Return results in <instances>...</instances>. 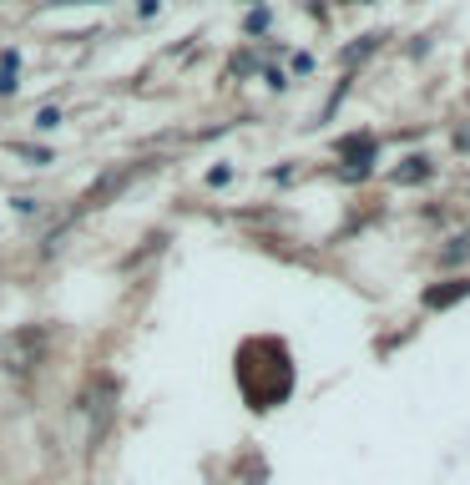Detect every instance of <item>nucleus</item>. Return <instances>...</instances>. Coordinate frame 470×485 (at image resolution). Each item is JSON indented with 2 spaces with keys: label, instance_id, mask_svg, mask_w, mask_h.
Here are the masks:
<instances>
[{
  "label": "nucleus",
  "instance_id": "2",
  "mask_svg": "<svg viewBox=\"0 0 470 485\" xmlns=\"http://www.w3.org/2000/svg\"><path fill=\"white\" fill-rule=\"evenodd\" d=\"M430 173V157H405V167H394V182H425Z\"/></svg>",
  "mask_w": 470,
  "mask_h": 485
},
{
  "label": "nucleus",
  "instance_id": "3",
  "mask_svg": "<svg viewBox=\"0 0 470 485\" xmlns=\"http://www.w3.org/2000/svg\"><path fill=\"white\" fill-rule=\"evenodd\" d=\"M460 258H470V233H460V238L450 243V248L440 253V263H460Z\"/></svg>",
  "mask_w": 470,
  "mask_h": 485
},
{
  "label": "nucleus",
  "instance_id": "4",
  "mask_svg": "<svg viewBox=\"0 0 470 485\" xmlns=\"http://www.w3.org/2000/svg\"><path fill=\"white\" fill-rule=\"evenodd\" d=\"M379 41H385V36H364L360 46H349V51H344V61H349V66H354V61H364V56H369V51H375Z\"/></svg>",
  "mask_w": 470,
  "mask_h": 485
},
{
  "label": "nucleus",
  "instance_id": "6",
  "mask_svg": "<svg viewBox=\"0 0 470 485\" xmlns=\"http://www.w3.org/2000/svg\"><path fill=\"white\" fill-rule=\"evenodd\" d=\"M455 147H460V152H470V126H460V132H455Z\"/></svg>",
  "mask_w": 470,
  "mask_h": 485
},
{
  "label": "nucleus",
  "instance_id": "5",
  "mask_svg": "<svg viewBox=\"0 0 470 485\" xmlns=\"http://www.w3.org/2000/svg\"><path fill=\"white\" fill-rule=\"evenodd\" d=\"M248 31H253V36L268 31V11H253V16H248Z\"/></svg>",
  "mask_w": 470,
  "mask_h": 485
},
{
  "label": "nucleus",
  "instance_id": "1",
  "mask_svg": "<svg viewBox=\"0 0 470 485\" xmlns=\"http://www.w3.org/2000/svg\"><path fill=\"white\" fill-rule=\"evenodd\" d=\"M470 298V279H450V283H435V288H425V309H450Z\"/></svg>",
  "mask_w": 470,
  "mask_h": 485
}]
</instances>
